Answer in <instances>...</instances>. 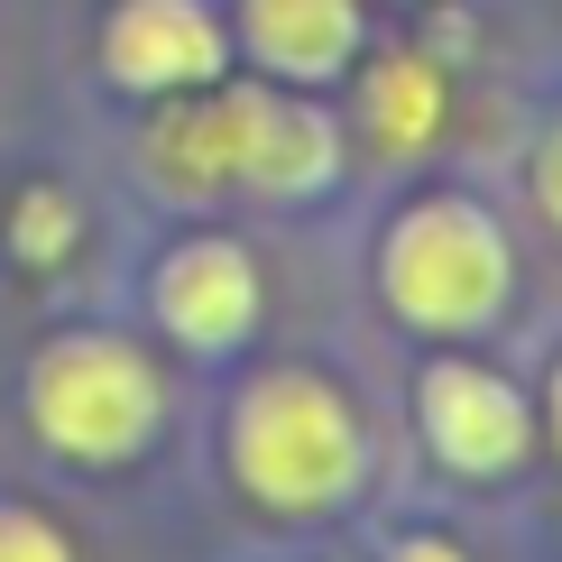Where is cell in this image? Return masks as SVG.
<instances>
[{
	"label": "cell",
	"instance_id": "6da1fadb",
	"mask_svg": "<svg viewBox=\"0 0 562 562\" xmlns=\"http://www.w3.org/2000/svg\"><path fill=\"white\" fill-rule=\"evenodd\" d=\"M360 461H369L360 415L314 369H268L231 406V471L268 507H341L360 488Z\"/></svg>",
	"mask_w": 562,
	"mask_h": 562
},
{
	"label": "cell",
	"instance_id": "7a4b0ae2",
	"mask_svg": "<svg viewBox=\"0 0 562 562\" xmlns=\"http://www.w3.org/2000/svg\"><path fill=\"white\" fill-rule=\"evenodd\" d=\"M379 286L425 333H471L507 295V240L480 203H415L379 249Z\"/></svg>",
	"mask_w": 562,
	"mask_h": 562
},
{
	"label": "cell",
	"instance_id": "3957f363",
	"mask_svg": "<svg viewBox=\"0 0 562 562\" xmlns=\"http://www.w3.org/2000/svg\"><path fill=\"white\" fill-rule=\"evenodd\" d=\"M29 415L56 452L75 461H121L157 425V369L111 333H65L29 369Z\"/></svg>",
	"mask_w": 562,
	"mask_h": 562
},
{
	"label": "cell",
	"instance_id": "277c9868",
	"mask_svg": "<svg viewBox=\"0 0 562 562\" xmlns=\"http://www.w3.org/2000/svg\"><path fill=\"white\" fill-rule=\"evenodd\" d=\"M425 442L442 452V471H461V480H498V471H517L526 461V396L498 379V369H480V360H434L425 369Z\"/></svg>",
	"mask_w": 562,
	"mask_h": 562
},
{
	"label": "cell",
	"instance_id": "5b68a950",
	"mask_svg": "<svg viewBox=\"0 0 562 562\" xmlns=\"http://www.w3.org/2000/svg\"><path fill=\"white\" fill-rule=\"evenodd\" d=\"M231 102V148H240V167L231 184H249V194L268 203H295V194H323L341 167V138L323 121L314 102H295V92H268V83H240L222 92Z\"/></svg>",
	"mask_w": 562,
	"mask_h": 562
},
{
	"label": "cell",
	"instance_id": "8992f818",
	"mask_svg": "<svg viewBox=\"0 0 562 562\" xmlns=\"http://www.w3.org/2000/svg\"><path fill=\"white\" fill-rule=\"evenodd\" d=\"M102 65L138 92H184L222 75V19L203 0H121L102 29Z\"/></svg>",
	"mask_w": 562,
	"mask_h": 562
},
{
	"label": "cell",
	"instance_id": "52a82bcc",
	"mask_svg": "<svg viewBox=\"0 0 562 562\" xmlns=\"http://www.w3.org/2000/svg\"><path fill=\"white\" fill-rule=\"evenodd\" d=\"M157 314H167V333L184 350H231L259 323V268H249V249L184 240L176 259L157 268Z\"/></svg>",
	"mask_w": 562,
	"mask_h": 562
},
{
	"label": "cell",
	"instance_id": "ba28073f",
	"mask_svg": "<svg viewBox=\"0 0 562 562\" xmlns=\"http://www.w3.org/2000/svg\"><path fill=\"white\" fill-rule=\"evenodd\" d=\"M240 37L249 56L268 65V75H333L350 65V46H360V0H240Z\"/></svg>",
	"mask_w": 562,
	"mask_h": 562
},
{
	"label": "cell",
	"instance_id": "9c48e42d",
	"mask_svg": "<svg viewBox=\"0 0 562 562\" xmlns=\"http://www.w3.org/2000/svg\"><path fill=\"white\" fill-rule=\"evenodd\" d=\"M148 176L167 184V194H184V203H213L222 184H231V167H240V148H231V102H167L148 121Z\"/></svg>",
	"mask_w": 562,
	"mask_h": 562
},
{
	"label": "cell",
	"instance_id": "30bf717a",
	"mask_svg": "<svg viewBox=\"0 0 562 562\" xmlns=\"http://www.w3.org/2000/svg\"><path fill=\"white\" fill-rule=\"evenodd\" d=\"M360 121H369V138H379L387 157L434 148L442 138V75L425 56H379L369 83H360Z\"/></svg>",
	"mask_w": 562,
	"mask_h": 562
},
{
	"label": "cell",
	"instance_id": "8fae6325",
	"mask_svg": "<svg viewBox=\"0 0 562 562\" xmlns=\"http://www.w3.org/2000/svg\"><path fill=\"white\" fill-rule=\"evenodd\" d=\"M10 249H19V268H56L65 249H75V203H65L56 184H29L19 213H10Z\"/></svg>",
	"mask_w": 562,
	"mask_h": 562
},
{
	"label": "cell",
	"instance_id": "7c38bea8",
	"mask_svg": "<svg viewBox=\"0 0 562 562\" xmlns=\"http://www.w3.org/2000/svg\"><path fill=\"white\" fill-rule=\"evenodd\" d=\"M0 562H75V553L37 507H0Z\"/></svg>",
	"mask_w": 562,
	"mask_h": 562
},
{
	"label": "cell",
	"instance_id": "4fadbf2b",
	"mask_svg": "<svg viewBox=\"0 0 562 562\" xmlns=\"http://www.w3.org/2000/svg\"><path fill=\"white\" fill-rule=\"evenodd\" d=\"M535 194H544V213L562 222V130L544 138V148H535Z\"/></svg>",
	"mask_w": 562,
	"mask_h": 562
},
{
	"label": "cell",
	"instance_id": "5bb4252c",
	"mask_svg": "<svg viewBox=\"0 0 562 562\" xmlns=\"http://www.w3.org/2000/svg\"><path fill=\"white\" fill-rule=\"evenodd\" d=\"M387 562H461V553H452V544H442V535H415V544H396Z\"/></svg>",
	"mask_w": 562,
	"mask_h": 562
},
{
	"label": "cell",
	"instance_id": "9a60e30c",
	"mask_svg": "<svg viewBox=\"0 0 562 562\" xmlns=\"http://www.w3.org/2000/svg\"><path fill=\"white\" fill-rule=\"evenodd\" d=\"M553 442H562V369H553Z\"/></svg>",
	"mask_w": 562,
	"mask_h": 562
}]
</instances>
